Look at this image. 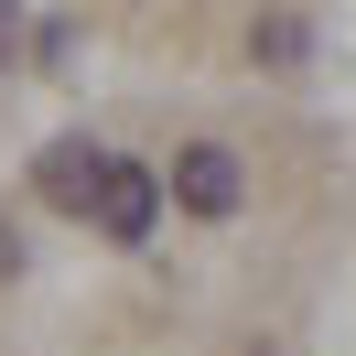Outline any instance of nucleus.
Returning <instances> with one entry per match:
<instances>
[{"instance_id":"1","label":"nucleus","mask_w":356,"mask_h":356,"mask_svg":"<svg viewBox=\"0 0 356 356\" xmlns=\"http://www.w3.org/2000/svg\"><path fill=\"white\" fill-rule=\"evenodd\" d=\"M87 216H97V238H152L162 184L140 173V162H119V152H108V173H97V205H87Z\"/></svg>"},{"instance_id":"4","label":"nucleus","mask_w":356,"mask_h":356,"mask_svg":"<svg viewBox=\"0 0 356 356\" xmlns=\"http://www.w3.org/2000/svg\"><path fill=\"white\" fill-rule=\"evenodd\" d=\"M248 54H270V65H291V54H302V22H291V11H270V22H248Z\"/></svg>"},{"instance_id":"2","label":"nucleus","mask_w":356,"mask_h":356,"mask_svg":"<svg viewBox=\"0 0 356 356\" xmlns=\"http://www.w3.org/2000/svg\"><path fill=\"white\" fill-rule=\"evenodd\" d=\"M173 195L195 205V216H227V205H238V152H227V140H195V152L173 162Z\"/></svg>"},{"instance_id":"3","label":"nucleus","mask_w":356,"mask_h":356,"mask_svg":"<svg viewBox=\"0 0 356 356\" xmlns=\"http://www.w3.org/2000/svg\"><path fill=\"white\" fill-rule=\"evenodd\" d=\"M97 173H108V152H97V140H54L44 152V205H97Z\"/></svg>"},{"instance_id":"5","label":"nucleus","mask_w":356,"mask_h":356,"mask_svg":"<svg viewBox=\"0 0 356 356\" xmlns=\"http://www.w3.org/2000/svg\"><path fill=\"white\" fill-rule=\"evenodd\" d=\"M11 259H22V248H11V238H0V281H11Z\"/></svg>"},{"instance_id":"6","label":"nucleus","mask_w":356,"mask_h":356,"mask_svg":"<svg viewBox=\"0 0 356 356\" xmlns=\"http://www.w3.org/2000/svg\"><path fill=\"white\" fill-rule=\"evenodd\" d=\"M0 65H11V11H0Z\"/></svg>"}]
</instances>
